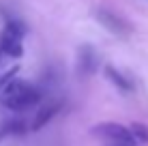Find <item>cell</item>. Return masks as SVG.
I'll use <instances>...</instances> for the list:
<instances>
[{"label":"cell","mask_w":148,"mask_h":146,"mask_svg":"<svg viewBox=\"0 0 148 146\" xmlns=\"http://www.w3.org/2000/svg\"><path fill=\"white\" fill-rule=\"evenodd\" d=\"M0 101L13 112H24L30 105H37L41 101V90L24 80H11L0 88Z\"/></svg>","instance_id":"6da1fadb"},{"label":"cell","mask_w":148,"mask_h":146,"mask_svg":"<svg viewBox=\"0 0 148 146\" xmlns=\"http://www.w3.org/2000/svg\"><path fill=\"white\" fill-rule=\"evenodd\" d=\"M24 32H26V28L19 22H9L2 28V32H0V52L7 58H19L24 54V45H22Z\"/></svg>","instance_id":"7a4b0ae2"},{"label":"cell","mask_w":148,"mask_h":146,"mask_svg":"<svg viewBox=\"0 0 148 146\" xmlns=\"http://www.w3.org/2000/svg\"><path fill=\"white\" fill-rule=\"evenodd\" d=\"M90 131H92V135L108 140V142L114 144V146H135L137 144L133 133L129 131V127L118 125V123H99V125H95Z\"/></svg>","instance_id":"3957f363"},{"label":"cell","mask_w":148,"mask_h":146,"mask_svg":"<svg viewBox=\"0 0 148 146\" xmlns=\"http://www.w3.org/2000/svg\"><path fill=\"white\" fill-rule=\"evenodd\" d=\"M97 22H101V26H105L112 34H120V37H125V34L131 32L129 24H127L120 15L112 13V11H108V9H99V11H97Z\"/></svg>","instance_id":"277c9868"},{"label":"cell","mask_w":148,"mask_h":146,"mask_svg":"<svg viewBox=\"0 0 148 146\" xmlns=\"http://www.w3.org/2000/svg\"><path fill=\"white\" fill-rule=\"evenodd\" d=\"M60 110H62V101H60V99H56V101H49L47 105H45V108H41V110H39V114L34 116L32 125H30V129H32V131H39V129H41V127H45V125H47L49 120H52L56 114L60 112Z\"/></svg>","instance_id":"5b68a950"},{"label":"cell","mask_w":148,"mask_h":146,"mask_svg":"<svg viewBox=\"0 0 148 146\" xmlns=\"http://www.w3.org/2000/svg\"><path fill=\"white\" fill-rule=\"evenodd\" d=\"M79 73L82 75H90L97 71V64H99V60H97L95 52L88 47V45H84V47L79 49Z\"/></svg>","instance_id":"8992f818"},{"label":"cell","mask_w":148,"mask_h":146,"mask_svg":"<svg viewBox=\"0 0 148 146\" xmlns=\"http://www.w3.org/2000/svg\"><path fill=\"white\" fill-rule=\"evenodd\" d=\"M105 77H108L116 88L125 90V93H131V90H133V84H131V80L127 77V75H122L118 69H114V67H105Z\"/></svg>","instance_id":"52a82bcc"},{"label":"cell","mask_w":148,"mask_h":146,"mask_svg":"<svg viewBox=\"0 0 148 146\" xmlns=\"http://www.w3.org/2000/svg\"><path fill=\"white\" fill-rule=\"evenodd\" d=\"M129 131L133 133L135 142H148V127H144V125H140V123H133V125L129 127Z\"/></svg>","instance_id":"ba28073f"},{"label":"cell","mask_w":148,"mask_h":146,"mask_svg":"<svg viewBox=\"0 0 148 146\" xmlns=\"http://www.w3.org/2000/svg\"><path fill=\"white\" fill-rule=\"evenodd\" d=\"M4 135H11V127H9V123L0 125V140H2Z\"/></svg>","instance_id":"9c48e42d"},{"label":"cell","mask_w":148,"mask_h":146,"mask_svg":"<svg viewBox=\"0 0 148 146\" xmlns=\"http://www.w3.org/2000/svg\"><path fill=\"white\" fill-rule=\"evenodd\" d=\"M4 60H7V56H4L2 52H0V69H2V64H4Z\"/></svg>","instance_id":"30bf717a"}]
</instances>
